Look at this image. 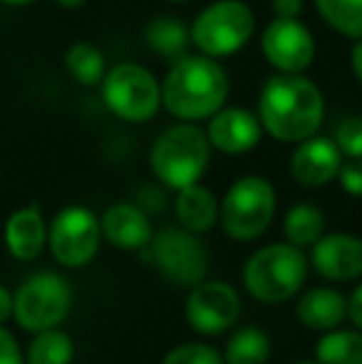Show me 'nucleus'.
Returning a JSON list of instances; mask_svg holds the SVG:
<instances>
[{"instance_id":"1","label":"nucleus","mask_w":362,"mask_h":364,"mask_svg":"<svg viewBox=\"0 0 362 364\" xmlns=\"http://www.w3.org/2000/svg\"><path fill=\"white\" fill-rule=\"evenodd\" d=\"M258 119L271 139L298 144L318 134L325 119V97L305 75L275 73L258 95Z\"/></svg>"},{"instance_id":"2","label":"nucleus","mask_w":362,"mask_h":364,"mask_svg":"<svg viewBox=\"0 0 362 364\" xmlns=\"http://www.w3.org/2000/svg\"><path fill=\"white\" fill-rule=\"evenodd\" d=\"M228 75L206 55H181L161 80V107L179 122H203L228 100Z\"/></svg>"},{"instance_id":"3","label":"nucleus","mask_w":362,"mask_h":364,"mask_svg":"<svg viewBox=\"0 0 362 364\" xmlns=\"http://www.w3.org/2000/svg\"><path fill=\"white\" fill-rule=\"evenodd\" d=\"M211 161V144L201 127L179 122L161 132L149 149V166L166 188L198 183Z\"/></svg>"},{"instance_id":"4","label":"nucleus","mask_w":362,"mask_h":364,"mask_svg":"<svg viewBox=\"0 0 362 364\" xmlns=\"http://www.w3.org/2000/svg\"><path fill=\"white\" fill-rule=\"evenodd\" d=\"M308 278L303 250L285 243H271L256 250L243 268V285L256 300L278 305L298 295Z\"/></svg>"},{"instance_id":"5","label":"nucleus","mask_w":362,"mask_h":364,"mask_svg":"<svg viewBox=\"0 0 362 364\" xmlns=\"http://www.w3.org/2000/svg\"><path fill=\"white\" fill-rule=\"evenodd\" d=\"M256 15L243 0H216L206 5L188 25V38L196 53L213 60L241 53L253 38Z\"/></svg>"},{"instance_id":"6","label":"nucleus","mask_w":362,"mask_h":364,"mask_svg":"<svg viewBox=\"0 0 362 364\" xmlns=\"http://www.w3.org/2000/svg\"><path fill=\"white\" fill-rule=\"evenodd\" d=\"M278 196L268 178L241 176L228 186L218 203V223L228 238L238 243L261 238L275 216Z\"/></svg>"},{"instance_id":"7","label":"nucleus","mask_w":362,"mask_h":364,"mask_svg":"<svg viewBox=\"0 0 362 364\" xmlns=\"http://www.w3.org/2000/svg\"><path fill=\"white\" fill-rule=\"evenodd\" d=\"M102 100L115 117L142 124L161 109V82L137 63H119L100 82Z\"/></svg>"},{"instance_id":"8","label":"nucleus","mask_w":362,"mask_h":364,"mask_svg":"<svg viewBox=\"0 0 362 364\" xmlns=\"http://www.w3.org/2000/svg\"><path fill=\"white\" fill-rule=\"evenodd\" d=\"M73 305V292L65 278L55 273H38L20 285L13 297V315L18 325L28 332L58 327L68 317Z\"/></svg>"},{"instance_id":"9","label":"nucleus","mask_w":362,"mask_h":364,"mask_svg":"<svg viewBox=\"0 0 362 364\" xmlns=\"http://www.w3.org/2000/svg\"><path fill=\"white\" fill-rule=\"evenodd\" d=\"M151 260L161 278L174 285L193 288L206 278L208 253L196 233L181 225H166L151 235Z\"/></svg>"},{"instance_id":"10","label":"nucleus","mask_w":362,"mask_h":364,"mask_svg":"<svg viewBox=\"0 0 362 364\" xmlns=\"http://www.w3.org/2000/svg\"><path fill=\"white\" fill-rule=\"evenodd\" d=\"M50 253L65 268H82L102 243L100 218L85 206H68L53 218L48 230Z\"/></svg>"},{"instance_id":"11","label":"nucleus","mask_w":362,"mask_h":364,"mask_svg":"<svg viewBox=\"0 0 362 364\" xmlns=\"http://www.w3.org/2000/svg\"><path fill=\"white\" fill-rule=\"evenodd\" d=\"M261 53L275 73L303 75L315 63V38L300 18H273L261 35Z\"/></svg>"},{"instance_id":"12","label":"nucleus","mask_w":362,"mask_h":364,"mask_svg":"<svg viewBox=\"0 0 362 364\" xmlns=\"http://www.w3.org/2000/svg\"><path fill=\"white\" fill-rule=\"evenodd\" d=\"M238 315H241V297L231 285L218 280L196 283L183 305V317L198 335H221L236 325Z\"/></svg>"},{"instance_id":"13","label":"nucleus","mask_w":362,"mask_h":364,"mask_svg":"<svg viewBox=\"0 0 362 364\" xmlns=\"http://www.w3.org/2000/svg\"><path fill=\"white\" fill-rule=\"evenodd\" d=\"M206 136L211 149L228 154V156H241L261 144L263 127L258 114L253 112L243 109V107L223 105L216 114L208 117Z\"/></svg>"},{"instance_id":"14","label":"nucleus","mask_w":362,"mask_h":364,"mask_svg":"<svg viewBox=\"0 0 362 364\" xmlns=\"http://www.w3.org/2000/svg\"><path fill=\"white\" fill-rule=\"evenodd\" d=\"M343 159L345 156L340 154L333 136L313 134L295 146L290 156V176L305 188H320L338 178Z\"/></svg>"},{"instance_id":"15","label":"nucleus","mask_w":362,"mask_h":364,"mask_svg":"<svg viewBox=\"0 0 362 364\" xmlns=\"http://www.w3.org/2000/svg\"><path fill=\"white\" fill-rule=\"evenodd\" d=\"M310 263L333 283L362 278V238L353 233H323L313 243Z\"/></svg>"},{"instance_id":"16","label":"nucleus","mask_w":362,"mask_h":364,"mask_svg":"<svg viewBox=\"0 0 362 364\" xmlns=\"http://www.w3.org/2000/svg\"><path fill=\"white\" fill-rule=\"evenodd\" d=\"M102 238L110 240L119 250H142L151 243V223L142 206L134 203H115L100 218Z\"/></svg>"},{"instance_id":"17","label":"nucleus","mask_w":362,"mask_h":364,"mask_svg":"<svg viewBox=\"0 0 362 364\" xmlns=\"http://www.w3.org/2000/svg\"><path fill=\"white\" fill-rule=\"evenodd\" d=\"M48 243V225L38 206L18 208L5 223V245L18 260H35Z\"/></svg>"},{"instance_id":"18","label":"nucleus","mask_w":362,"mask_h":364,"mask_svg":"<svg viewBox=\"0 0 362 364\" xmlns=\"http://www.w3.org/2000/svg\"><path fill=\"white\" fill-rule=\"evenodd\" d=\"M295 315L308 330L328 332L340 327L348 317V300L333 288H313L300 295Z\"/></svg>"},{"instance_id":"19","label":"nucleus","mask_w":362,"mask_h":364,"mask_svg":"<svg viewBox=\"0 0 362 364\" xmlns=\"http://www.w3.org/2000/svg\"><path fill=\"white\" fill-rule=\"evenodd\" d=\"M174 213L181 228L201 235L218 223V201L211 188L201 183H191L176 191Z\"/></svg>"},{"instance_id":"20","label":"nucleus","mask_w":362,"mask_h":364,"mask_svg":"<svg viewBox=\"0 0 362 364\" xmlns=\"http://www.w3.org/2000/svg\"><path fill=\"white\" fill-rule=\"evenodd\" d=\"M144 45L159 58L179 60L181 55H186L191 38H188V28L183 25V20L174 15H159L144 28Z\"/></svg>"},{"instance_id":"21","label":"nucleus","mask_w":362,"mask_h":364,"mask_svg":"<svg viewBox=\"0 0 362 364\" xmlns=\"http://www.w3.org/2000/svg\"><path fill=\"white\" fill-rule=\"evenodd\" d=\"M325 233V213L315 203H295L283 218V235L295 248H308Z\"/></svg>"},{"instance_id":"22","label":"nucleus","mask_w":362,"mask_h":364,"mask_svg":"<svg viewBox=\"0 0 362 364\" xmlns=\"http://www.w3.org/2000/svg\"><path fill=\"white\" fill-rule=\"evenodd\" d=\"M271 360V337L256 325L236 330L226 342V364H266Z\"/></svg>"},{"instance_id":"23","label":"nucleus","mask_w":362,"mask_h":364,"mask_svg":"<svg viewBox=\"0 0 362 364\" xmlns=\"http://www.w3.org/2000/svg\"><path fill=\"white\" fill-rule=\"evenodd\" d=\"M320 364H362V330H328L315 345Z\"/></svg>"},{"instance_id":"24","label":"nucleus","mask_w":362,"mask_h":364,"mask_svg":"<svg viewBox=\"0 0 362 364\" xmlns=\"http://www.w3.org/2000/svg\"><path fill=\"white\" fill-rule=\"evenodd\" d=\"M65 70L78 85L97 87L102 82V77L107 75L105 53L97 45L80 40V43L70 45L68 53H65Z\"/></svg>"},{"instance_id":"25","label":"nucleus","mask_w":362,"mask_h":364,"mask_svg":"<svg viewBox=\"0 0 362 364\" xmlns=\"http://www.w3.org/2000/svg\"><path fill=\"white\" fill-rule=\"evenodd\" d=\"M320 18L343 38H362V0H313Z\"/></svg>"},{"instance_id":"26","label":"nucleus","mask_w":362,"mask_h":364,"mask_svg":"<svg viewBox=\"0 0 362 364\" xmlns=\"http://www.w3.org/2000/svg\"><path fill=\"white\" fill-rule=\"evenodd\" d=\"M75 357V345L63 330H40L30 342L28 364H70Z\"/></svg>"},{"instance_id":"27","label":"nucleus","mask_w":362,"mask_h":364,"mask_svg":"<svg viewBox=\"0 0 362 364\" xmlns=\"http://www.w3.org/2000/svg\"><path fill=\"white\" fill-rule=\"evenodd\" d=\"M333 141L345 159L362 156V114H348L335 124Z\"/></svg>"},{"instance_id":"28","label":"nucleus","mask_w":362,"mask_h":364,"mask_svg":"<svg viewBox=\"0 0 362 364\" xmlns=\"http://www.w3.org/2000/svg\"><path fill=\"white\" fill-rule=\"evenodd\" d=\"M161 364H226L223 355L201 342H186L169 352Z\"/></svg>"},{"instance_id":"29","label":"nucleus","mask_w":362,"mask_h":364,"mask_svg":"<svg viewBox=\"0 0 362 364\" xmlns=\"http://www.w3.org/2000/svg\"><path fill=\"white\" fill-rule=\"evenodd\" d=\"M338 181L348 196L362 198V156L358 159H343V166L338 171Z\"/></svg>"},{"instance_id":"30","label":"nucleus","mask_w":362,"mask_h":364,"mask_svg":"<svg viewBox=\"0 0 362 364\" xmlns=\"http://www.w3.org/2000/svg\"><path fill=\"white\" fill-rule=\"evenodd\" d=\"M0 364H25L15 337L0 327Z\"/></svg>"},{"instance_id":"31","label":"nucleus","mask_w":362,"mask_h":364,"mask_svg":"<svg viewBox=\"0 0 362 364\" xmlns=\"http://www.w3.org/2000/svg\"><path fill=\"white\" fill-rule=\"evenodd\" d=\"M305 0H273L275 18H300Z\"/></svg>"},{"instance_id":"32","label":"nucleus","mask_w":362,"mask_h":364,"mask_svg":"<svg viewBox=\"0 0 362 364\" xmlns=\"http://www.w3.org/2000/svg\"><path fill=\"white\" fill-rule=\"evenodd\" d=\"M348 317L358 330H362V283L353 290V295L348 300Z\"/></svg>"},{"instance_id":"33","label":"nucleus","mask_w":362,"mask_h":364,"mask_svg":"<svg viewBox=\"0 0 362 364\" xmlns=\"http://www.w3.org/2000/svg\"><path fill=\"white\" fill-rule=\"evenodd\" d=\"M350 68H353L355 80L362 85V38L355 40L353 50H350Z\"/></svg>"},{"instance_id":"34","label":"nucleus","mask_w":362,"mask_h":364,"mask_svg":"<svg viewBox=\"0 0 362 364\" xmlns=\"http://www.w3.org/2000/svg\"><path fill=\"white\" fill-rule=\"evenodd\" d=\"M13 315V295L0 285V322Z\"/></svg>"},{"instance_id":"35","label":"nucleus","mask_w":362,"mask_h":364,"mask_svg":"<svg viewBox=\"0 0 362 364\" xmlns=\"http://www.w3.org/2000/svg\"><path fill=\"white\" fill-rule=\"evenodd\" d=\"M55 3L60 5V8H68V10H78V8H82L87 0H55Z\"/></svg>"},{"instance_id":"36","label":"nucleus","mask_w":362,"mask_h":364,"mask_svg":"<svg viewBox=\"0 0 362 364\" xmlns=\"http://www.w3.org/2000/svg\"><path fill=\"white\" fill-rule=\"evenodd\" d=\"M5 5H13V8H25V5H33L35 0H0Z\"/></svg>"},{"instance_id":"37","label":"nucleus","mask_w":362,"mask_h":364,"mask_svg":"<svg viewBox=\"0 0 362 364\" xmlns=\"http://www.w3.org/2000/svg\"><path fill=\"white\" fill-rule=\"evenodd\" d=\"M293 364H320L318 360H298V362H293Z\"/></svg>"},{"instance_id":"38","label":"nucleus","mask_w":362,"mask_h":364,"mask_svg":"<svg viewBox=\"0 0 362 364\" xmlns=\"http://www.w3.org/2000/svg\"><path fill=\"white\" fill-rule=\"evenodd\" d=\"M166 3H188V0H166Z\"/></svg>"}]
</instances>
